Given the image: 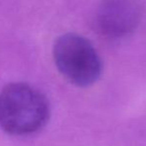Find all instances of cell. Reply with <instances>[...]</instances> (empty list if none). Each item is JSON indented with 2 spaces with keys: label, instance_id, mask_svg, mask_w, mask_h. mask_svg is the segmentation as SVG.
I'll return each instance as SVG.
<instances>
[{
  "label": "cell",
  "instance_id": "1",
  "mask_svg": "<svg viewBox=\"0 0 146 146\" xmlns=\"http://www.w3.org/2000/svg\"><path fill=\"white\" fill-rule=\"evenodd\" d=\"M48 98L27 83H10L0 90V128L14 136L34 134L50 119Z\"/></svg>",
  "mask_w": 146,
  "mask_h": 146
},
{
  "label": "cell",
  "instance_id": "2",
  "mask_svg": "<svg viewBox=\"0 0 146 146\" xmlns=\"http://www.w3.org/2000/svg\"><path fill=\"white\" fill-rule=\"evenodd\" d=\"M55 65L61 75L73 85L87 88L98 81L102 62L94 45L75 33H66L53 47Z\"/></svg>",
  "mask_w": 146,
  "mask_h": 146
},
{
  "label": "cell",
  "instance_id": "3",
  "mask_svg": "<svg viewBox=\"0 0 146 146\" xmlns=\"http://www.w3.org/2000/svg\"><path fill=\"white\" fill-rule=\"evenodd\" d=\"M141 12L136 0H104L96 14L100 32L111 38H121L138 25Z\"/></svg>",
  "mask_w": 146,
  "mask_h": 146
}]
</instances>
